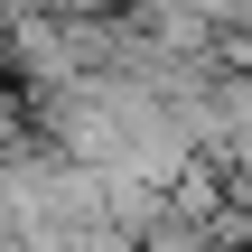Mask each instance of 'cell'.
I'll return each instance as SVG.
<instances>
[{
	"mask_svg": "<svg viewBox=\"0 0 252 252\" xmlns=\"http://www.w3.org/2000/svg\"><path fill=\"white\" fill-rule=\"evenodd\" d=\"M140 252H224V243H215V224H196V215H159V224L140 234Z\"/></svg>",
	"mask_w": 252,
	"mask_h": 252,
	"instance_id": "obj_1",
	"label": "cell"
},
{
	"mask_svg": "<svg viewBox=\"0 0 252 252\" xmlns=\"http://www.w3.org/2000/svg\"><path fill=\"white\" fill-rule=\"evenodd\" d=\"M196 9H206L215 28H252V0H196Z\"/></svg>",
	"mask_w": 252,
	"mask_h": 252,
	"instance_id": "obj_2",
	"label": "cell"
},
{
	"mask_svg": "<svg viewBox=\"0 0 252 252\" xmlns=\"http://www.w3.org/2000/svg\"><path fill=\"white\" fill-rule=\"evenodd\" d=\"M56 9H112V0H56Z\"/></svg>",
	"mask_w": 252,
	"mask_h": 252,
	"instance_id": "obj_3",
	"label": "cell"
},
{
	"mask_svg": "<svg viewBox=\"0 0 252 252\" xmlns=\"http://www.w3.org/2000/svg\"><path fill=\"white\" fill-rule=\"evenodd\" d=\"M0 94H9V56H0Z\"/></svg>",
	"mask_w": 252,
	"mask_h": 252,
	"instance_id": "obj_4",
	"label": "cell"
}]
</instances>
